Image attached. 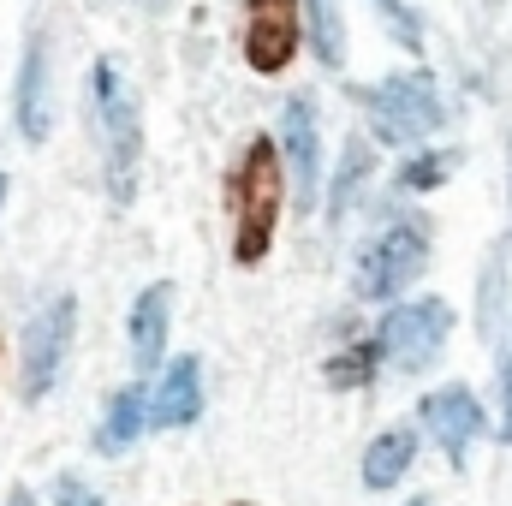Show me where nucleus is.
Masks as SVG:
<instances>
[{
  "instance_id": "f257e3e1",
  "label": "nucleus",
  "mask_w": 512,
  "mask_h": 506,
  "mask_svg": "<svg viewBox=\"0 0 512 506\" xmlns=\"http://www.w3.org/2000/svg\"><path fill=\"white\" fill-rule=\"evenodd\" d=\"M227 209H233V256L239 262H262L274 221H280V143L256 137L245 161L227 179Z\"/></svg>"
},
{
  "instance_id": "f03ea898",
  "label": "nucleus",
  "mask_w": 512,
  "mask_h": 506,
  "mask_svg": "<svg viewBox=\"0 0 512 506\" xmlns=\"http://www.w3.org/2000/svg\"><path fill=\"white\" fill-rule=\"evenodd\" d=\"M370 120L382 143H417L441 126V96H435V78L429 72H399L370 90Z\"/></svg>"
},
{
  "instance_id": "7ed1b4c3",
  "label": "nucleus",
  "mask_w": 512,
  "mask_h": 506,
  "mask_svg": "<svg viewBox=\"0 0 512 506\" xmlns=\"http://www.w3.org/2000/svg\"><path fill=\"white\" fill-rule=\"evenodd\" d=\"M447 328H453V310L441 298L399 304L382 322V358L399 364V370H429L441 358V346H447Z\"/></svg>"
},
{
  "instance_id": "20e7f679",
  "label": "nucleus",
  "mask_w": 512,
  "mask_h": 506,
  "mask_svg": "<svg viewBox=\"0 0 512 506\" xmlns=\"http://www.w3.org/2000/svg\"><path fill=\"white\" fill-rule=\"evenodd\" d=\"M423 256H429L423 227H411V221L387 227L382 239L364 251V262H358V292H364V298H399V292L423 274Z\"/></svg>"
},
{
  "instance_id": "39448f33",
  "label": "nucleus",
  "mask_w": 512,
  "mask_h": 506,
  "mask_svg": "<svg viewBox=\"0 0 512 506\" xmlns=\"http://www.w3.org/2000/svg\"><path fill=\"white\" fill-rule=\"evenodd\" d=\"M96 96H102V131H108V191L114 203H131L137 191V108L126 102L114 66H96Z\"/></svg>"
},
{
  "instance_id": "423d86ee",
  "label": "nucleus",
  "mask_w": 512,
  "mask_h": 506,
  "mask_svg": "<svg viewBox=\"0 0 512 506\" xmlns=\"http://www.w3.org/2000/svg\"><path fill=\"white\" fill-rule=\"evenodd\" d=\"M298 36H304L298 0H245V60H251L256 72L292 66Z\"/></svg>"
},
{
  "instance_id": "0eeeda50",
  "label": "nucleus",
  "mask_w": 512,
  "mask_h": 506,
  "mask_svg": "<svg viewBox=\"0 0 512 506\" xmlns=\"http://www.w3.org/2000/svg\"><path fill=\"white\" fill-rule=\"evenodd\" d=\"M72 322H78V304L72 298H54L36 322H30V340H24V399H42L54 376H60V358H66V346H72Z\"/></svg>"
},
{
  "instance_id": "6e6552de",
  "label": "nucleus",
  "mask_w": 512,
  "mask_h": 506,
  "mask_svg": "<svg viewBox=\"0 0 512 506\" xmlns=\"http://www.w3.org/2000/svg\"><path fill=\"white\" fill-rule=\"evenodd\" d=\"M423 423H429V435L447 447V459L459 465V459H465V447L483 435V405H477L465 387H441V393H429V399H423Z\"/></svg>"
},
{
  "instance_id": "1a4fd4ad",
  "label": "nucleus",
  "mask_w": 512,
  "mask_h": 506,
  "mask_svg": "<svg viewBox=\"0 0 512 506\" xmlns=\"http://www.w3.org/2000/svg\"><path fill=\"white\" fill-rule=\"evenodd\" d=\"M280 149H286V167H292V179H298V197L304 203H316V114H310V102L304 96H292L286 102V120H280Z\"/></svg>"
},
{
  "instance_id": "9d476101",
  "label": "nucleus",
  "mask_w": 512,
  "mask_h": 506,
  "mask_svg": "<svg viewBox=\"0 0 512 506\" xmlns=\"http://www.w3.org/2000/svg\"><path fill=\"white\" fill-rule=\"evenodd\" d=\"M167 316H173V286L155 280V286L137 298V310H131V358H137V370H149V364L161 358V346H167Z\"/></svg>"
},
{
  "instance_id": "9b49d317",
  "label": "nucleus",
  "mask_w": 512,
  "mask_h": 506,
  "mask_svg": "<svg viewBox=\"0 0 512 506\" xmlns=\"http://www.w3.org/2000/svg\"><path fill=\"white\" fill-rule=\"evenodd\" d=\"M197 405H203V370H197V358L167 364V376H161V393H155L149 417H155L161 429H179V423H191V417H197Z\"/></svg>"
},
{
  "instance_id": "f8f14e48",
  "label": "nucleus",
  "mask_w": 512,
  "mask_h": 506,
  "mask_svg": "<svg viewBox=\"0 0 512 506\" xmlns=\"http://www.w3.org/2000/svg\"><path fill=\"white\" fill-rule=\"evenodd\" d=\"M42 78H48V54H42V36H30V48H24V78H18V131H24L30 143H42V137H48Z\"/></svg>"
},
{
  "instance_id": "ddd939ff",
  "label": "nucleus",
  "mask_w": 512,
  "mask_h": 506,
  "mask_svg": "<svg viewBox=\"0 0 512 506\" xmlns=\"http://www.w3.org/2000/svg\"><path fill=\"white\" fill-rule=\"evenodd\" d=\"M411 453H417L411 429H387V435H376L370 453H364V483H370V489H393V483L411 471Z\"/></svg>"
},
{
  "instance_id": "4468645a",
  "label": "nucleus",
  "mask_w": 512,
  "mask_h": 506,
  "mask_svg": "<svg viewBox=\"0 0 512 506\" xmlns=\"http://www.w3.org/2000/svg\"><path fill=\"white\" fill-rule=\"evenodd\" d=\"M137 429H143V387H126V393H114V411L102 423V453H126Z\"/></svg>"
},
{
  "instance_id": "2eb2a0df",
  "label": "nucleus",
  "mask_w": 512,
  "mask_h": 506,
  "mask_svg": "<svg viewBox=\"0 0 512 506\" xmlns=\"http://www.w3.org/2000/svg\"><path fill=\"white\" fill-rule=\"evenodd\" d=\"M310 12H316V54H322V66H340L346 60V36H340V18H334V0H310Z\"/></svg>"
},
{
  "instance_id": "dca6fc26",
  "label": "nucleus",
  "mask_w": 512,
  "mask_h": 506,
  "mask_svg": "<svg viewBox=\"0 0 512 506\" xmlns=\"http://www.w3.org/2000/svg\"><path fill=\"white\" fill-rule=\"evenodd\" d=\"M376 358H382V346H358V352H346V358L328 364V381H334V387H352V381H364L376 370Z\"/></svg>"
},
{
  "instance_id": "f3484780",
  "label": "nucleus",
  "mask_w": 512,
  "mask_h": 506,
  "mask_svg": "<svg viewBox=\"0 0 512 506\" xmlns=\"http://www.w3.org/2000/svg\"><path fill=\"white\" fill-rule=\"evenodd\" d=\"M447 167H453L447 155H423V161H411V167H405L399 179H405L411 191H429V185H441V179H447Z\"/></svg>"
},
{
  "instance_id": "a211bd4d",
  "label": "nucleus",
  "mask_w": 512,
  "mask_h": 506,
  "mask_svg": "<svg viewBox=\"0 0 512 506\" xmlns=\"http://www.w3.org/2000/svg\"><path fill=\"white\" fill-rule=\"evenodd\" d=\"M376 6H382L387 30H393V36H399V42H405V48H423V30H417V18H411V12H405V6H399V0H376Z\"/></svg>"
},
{
  "instance_id": "6ab92c4d",
  "label": "nucleus",
  "mask_w": 512,
  "mask_h": 506,
  "mask_svg": "<svg viewBox=\"0 0 512 506\" xmlns=\"http://www.w3.org/2000/svg\"><path fill=\"white\" fill-rule=\"evenodd\" d=\"M364 167H370V155H364V143H346V167H340V185H334V209L352 197V185L364 179Z\"/></svg>"
},
{
  "instance_id": "aec40b11",
  "label": "nucleus",
  "mask_w": 512,
  "mask_h": 506,
  "mask_svg": "<svg viewBox=\"0 0 512 506\" xmlns=\"http://www.w3.org/2000/svg\"><path fill=\"white\" fill-rule=\"evenodd\" d=\"M501 435L512 441V340L501 352Z\"/></svg>"
},
{
  "instance_id": "412c9836",
  "label": "nucleus",
  "mask_w": 512,
  "mask_h": 506,
  "mask_svg": "<svg viewBox=\"0 0 512 506\" xmlns=\"http://www.w3.org/2000/svg\"><path fill=\"white\" fill-rule=\"evenodd\" d=\"M60 506H102V495H90L78 483H60Z\"/></svg>"
},
{
  "instance_id": "4be33fe9",
  "label": "nucleus",
  "mask_w": 512,
  "mask_h": 506,
  "mask_svg": "<svg viewBox=\"0 0 512 506\" xmlns=\"http://www.w3.org/2000/svg\"><path fill=\"white\" fill-rule=\"evenodd\" d=\"M6 506H36V501H30V489H12V495H6Z\"/></svg>"
},
{
  "instance_id": "5701e85b",
  "label": "nucleus",
  "mask_w": 512,
  "mask_h": 506,
  "mask_svg": "<svg viewBox=\"0 0 512 506\" xmlns=\"http://www.w3.org/2000/svg\"><path fill=\"white\" fill-rule=\"evenodd\" d=\"M0 197H6V173H0Z\"/></svg>"
},
{
  "instance_id": "b1692460",
  "label": "nucleus",
  "mask_w": 512,
  "mask_h": 506,
  "mask_svg": "<svg viewBox=\"0 0 512 506\" xmlns=\"http://www.w3.org/2000/svg\"><path fill=\"white\" fill-rule=\"evenodd\" d=\"M411 506H429V501H411Z\"/></svg>"
}]
</instances>
